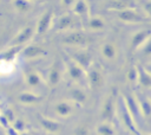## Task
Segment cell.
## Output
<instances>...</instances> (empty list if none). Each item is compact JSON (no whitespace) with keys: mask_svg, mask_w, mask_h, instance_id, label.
<instances>
[{"mask_svg":"<svg viewBox=\"0 0 151 135\" xmlns=\"http://www.w3.org/2000/svg\"><path fill=\"white\" fill-rule=\"evenodd\" d=\"M72 11H73V14L78 19L87 20L91 17L90 15V7H88L87 1H74L73 6H72Z\"/></svg>","mask_w":151,"mask_h":135,"instance_id":"cell-10","label":"cell"},{"mask_svg":"<svg viewBox=\"0 0 151 135\" xmlns=\"http://www.w3.org/2000/svg\"><path fill=\"white\" fill-rule=\"evenodd\" d=\"M122 117H123V122L125 124V127L127 129H130L131 131H133L136 135H139L137 127H136V120L133 118V116L127 111V109L125 108V105L123 107V112H122Z\"/></svg>","mask_w":151,"mask_h":135,"instance_id":"cell-17","label":"cell"},{"mask_svg":"<svg viewBox=\"0 0 151 135\" xmlns=\"http://www.w3.org/2000/svg\"><path fill=\"white\" fill-rule=\"evenodd\" d=\"M113 115H114V99L112 96H109L104 103H103V107H101V117H103V121H112L113 118Z\"/></svg>","mask_w":151,"mask_h":135,"instance_id":"cell-13","label":"cell"},{"mask_svg":"<svg viewBox=\"0 0 151 135\" xmlns=\"http://www.w3.org/2000/svg\"><path fill=\"white\" fill-rule=\"evenodd\" d=\"M21 101H24L25 103H37L40 101V97L39 96H35L33 94H29V92H26L21 97H20Z\"/></svg>","mask_w":151,"mask_h":135,"instance_id":"cell-24","label":"cell"},{"mask_svg":"<svg viewBox=\"0 0 151 135\" xmlns=\"http://www.w3.org/2000/svg\"><path fill=\"white\" fill-rule=\"evenodd\" d=\"M25 56L28 57V58H33V57H39L44 53V50L40 47V46H28L25 51H24Z\"/></svg>","mask_w":151,"mask_h":135,"instance_id":"cell-23","label":"cell"},{"mask_svg":"<svg viewBox=\"0 0 151 135\" xmlns=\"http://www.w3.org/2000/svg\"><path fill=\"white\" fill-rule=\"evenodd\" d=\"M151 37V31L147 28H143L139 30L137 32H134L131 36V40H130V47L132 50H140L142 46L147 41V39Z\"/></svg>","mask_w":151,"mask_h":135,"instance_id":"cell-7","label":"cell"},{"mask_svg":"<svg viewBox=\"0 0 151 135\" xmlns=\"http://www.w3.org/2000/svg\"><path fill=\"white\" fill-rule=\"evenodd\" d=\"M127 78L130 82H133V83H138V69L137 66H133L127 72Z\"/></svg>","mask_w":151,"mask_h":135,"instance_id":"cell-27","label":"cell"},{"mask_svg":"<svg viewBox=\"0 0 151 135\" xmlns=\"http://www.w3.org/2000/svg\"><path fill=\"white\" fill-rule=\"evenodd\" d=\"M144 69L146 70V72L151 76V63L150 64H146V65H144Z\"/></svg>","mask_w":151,"mask_h":135,"instance_id":"cell-32","label":"cell"},{"mask_svg":"<svg viewBox=\"0 0 151 135\" xmlns=\"http://www.w3.org/2000/svg\"><path fill=\"white\" fill-rule=\"evenodd\" d=\"M124 105L127 109V111L133 116V118L136 120L137 117L140 116V109H139V103H138V98H136L132 95H126L124 97Z\"/></svg>","mask_w":151,"mask_h":135,"instance_id":"cell-12","label":"cell"},{"mask_svg":"<svg viewBox=\"0 0 151 135\" xmlns=\"http://www.w3.org/2000/svg\"><path fill=\"white\" fill-rule=\"evenodd\" d=\"M63 43L74 49H85V46L90 43V37H87L81 31L74 30V31L67 32L63 37Z\"/></svg>","mask_w":151,"mask_h":135,"instance_id":"cell-1","label":"cell"},{"mask_svg":"<svg viewBox=\"0 0 151 135\" xmlns=\"http://www.w3.org/2000/svg\"><path fill=\"white\" fill-rule=\"evenodd\" d=\"M31 36H32V28H31V27H27V28H25V30L21 32V34L17 38V41H18V43H22V41L27 40Z\"/></svg>","mask_w":151,"mask_h":135,"instance_id":"cell-28","label":"cell"},{"mask_svg":"<svg viewBox=\"0 0 151 135\" xmlns=\"http://www.w3.org/2000/svg\"><path fill=\"white\" fill-rule=\"evenodd\" d=\"M97 135H116V128L110 121H101L96 127Z\"/></svg>","mask_w":151,"mask_h":135,"instance_id":"cell-16","label":"cell"},{"mask_svg":"<svg viewBox=\"0 0 151 135\" xmlns=\"http://www.w3.org/2000/svg\"><path fill=\"white\" fill-rule=\"evenodd\" d=\"M66 70H67L68 76L71 77V79H73L78 84L86 82V70H84L81 66H79L71 58H68L66 62Z\"/></svg>","mask_w":151,"mask_h":135,"instance_id":"cell-5","label":"cell"},{"mask_svg":"<svg viewBox=\"0 0 151 135\" xmlns=\"http://www.w3.org/2000/svg\"><path fill=\"white\" fill-rule=\"evenodd\" d=\"M79 19L74 15V14H64L63 17L59 18L58 22H57V27L60 31H74L77 28V26H79Z\"/></svg>","mask_w":151,"mask_h":135,"instance_id":"cell-8","label":"cell"},{"mask_svg":"<svg viewBox=\"0 0 151 135\" xmlns=\"http://www.w3.org/2000/svg\"><path fill=\"white\" fill-rule=\"evenodd\" d=\"M139 109H140V116L145 118L151 117V99L147 97H140L138 98Z\"/></svg>","mask_w":151,"mask_h":135,"instance_id":"cell-20","label":"cell"},{"mask_svg":"<svg viewBox=\"0 0 151 135\" xmlns=\"http://www.w3.org/2000/svg\"><path fill=\"white\" fill-rule=\"evenodd\" d=\"M64 64L60 62V60H57L54 62V64L52 65L51 70H50V73H48V81H50V84L51 85H57L61 77H63V71H64Z\"/></svg>","mask_w":151,"mask_h":135,"instance_id":"cell-11","label":"cell"},{"mask_svg":"<svg viewBox=\"0 0 151 135\" xmlns=\"http://www.w3.org/2000/svg\"><path fill=\"white\" fill-rule=\"evenodd\" d=\"M85 25L87 26L88 30L93 31V32H99V31H104L105 27H106V22L105 20L101 18V17H98V15H94V17H90Z\"/></svg>","mask_w":151,"mask_h":135,"instance_id":"cell-14","label":"cell"},{"mask_svg":"<svg viewBox=\"0 0 151 135\" xmlns=\"http://www.w3.org/2000/svg\"><path fill=\"white\" fill-rule=\"evenodd\" d=\"M137 69H138V84H140V86H143L145 89H150L151 88V76L146 72L144 66H137Z\"/></svg>","mask_w":151,"mask_h":135,"instance_id":"cell-19","label":"cell"},{"mask_svg":"<svg viewBox=\"0 0 151 135\" xmlns=\"http://www.w3.org/2000/svg\"><path fill=\"white\" fill-rule=\"evenodd\" d=\"M117 17L119 20H122L126 24H139V22L145 21V15H143L140 12H138L137 8H134V7L118 12Z\"/></svg>","mask_w":151,"mask_h":135,"instance_id":"cell-6","label":"cell"},{"mask_svg":"<svg viewBox=\"0 0 151 135\" xmlns=\"http://www.w3.org/2000/svg\"><path fill=\"white\" fill-rule=\"evenodd\" d=\"M146 135H150V134H146Z\"/></svg>","mask_w":151,"mask_h":135,"instance_id":"cell-33","label":"cell"},{"mask_svg":"<svg viewBox=\"0 0 151 135\" xmlns=\"http://www.w3.org/2000/svg\"><path fill=\"white\" fill-rule=\"evenodd\" d=\"M41 123L44 124V127L51 131H57L59 129V123L55 121H51V120H42Z\"/></svg>","mask_w":151,"mask_h":135,"instance_id":"cell-25","label":"cell"},{"mask_svg":"<svg viewBox=\"0 0 151 135\" xmlns=\"http://www.w3.org/2000/svg\"><path fill=\"white\" fill-rule=\"evenodd\" d=\"M105 76L101 68L97 64H92V66L86 71V83L93 90H98L104 85Z\"/></svg>","mask_w":151,"mask_h":135,"instance_id":"cell-2","label":"cell"},{"mask_svg":"<svg viewBox=\"0 0 151 135\" xmlns=\"http://www.w3.org/2000/svg\"><path fill=\"white\" fill-rule=\"evenodd\" d=\"M70 58L72 60H74L79 66H81L86 71L93 64V59H92L91 53L85 49H74L73 51H71Z\"/></svg>","mask_w":151,"mask_h":135,"instance_id":"cell-3","label":"cell"},{"mask_svg":"<svg viewBox=\"0 0 151 135\" xmlns=\"http://www.w3.org/2000/svg\"><path fill=\"white\" fill-rule=\"evenodd\" d=\"M100 54L107 62H114L118 58V46L113 41H105L100 46Z\"/></svg>","mask_w":151,"mask_h":135,"instance_id":"cell-9","label":"cell"},{"mask_svg":"<svg viewBox=\"0 0 151 135\" xmlns=\"http://www.w3.org/2000/svg\"><path fill=\"white\" fill-rule=\"evenodd\" d=\"M70 101L74 102L78 105H81L87 101V95L81 88L74 86L70 90Z\"/></svg>","mask_w":151,"mask_h":135,"instance_id":"cell-15","label":"cell"},{"mask_svg":"<svg viewBox=\"0 0 151 135\" xmlns=\"http://www.w3.org/2000/svg\"><path fill=\"white\" fill-rule=\"evenodd\" d=\"M27 82H28V84H31V85H39V84L41 83V79H40V77H39L38 73H35V72H29V73L27 75Z\"/></svg>","mask_w":151,"mask_h":135,"instance_id":"cell-26","label":"cell"},{"mask_svg":"<svg viewBox=\"0 0 151 135\" xmlns=\"http://www.w3.org/2000/svg\"><path fill=\"white\" fill-rule=\"evenodd\" d=\"M78 104L72 101H59L54 105V112L63 118H68L73 116L78 109Z\"/></svg>","mask_w":151,"mask_h":135,"instance_id":"cell-4","label":"cell"},{"mask_svg":"<svg viewBox=\"0 0 151 135\" xmlns=\"http://www.w3.org/2000/svg\"><path fill=\"white\" fill-rule=\"evenodd\" d=\"M140 52L145 56H151V37L147 39V41L142 46Z\"/></svg>","mask_w":151,"mask_h":135,"instance_id":"cell-29","label":"cell"},{"mask_svg":"<svg viewBox=\"0 0 151 135\" xmlns=\"http://www.w3.org/2000/svg\"><path fill=\"white\" fill-rule=\"evenodd\" d=\"M133 2L132 1H127V0H117V1H110L109 2V9H112V11H116L117 13L118 12H122L124 9H127V8H132L133 7Z\"/></svg>","mask_w":151,"mask_h":135,"instance_id":"cell-18","label":"cell"},{"mask_svg":"<svg viewBox=\"0 0 151 135\" xmlns=\"http://www.w3.org/2000/svg\"><path fill=\"white\" fill-rule=\"evenodd\" d=\"M51 21H52V13L51 12H46L41 17V19H40V21L38 24V32L42 33V32L47 31L48 27L51 26Z\"/></svg>","mask_w":151,"mask_h":135,"instance_id":"cell-21","label":"cell"},{"mask_svg":"<svg viewBox=\"0 0 151 135\" xmlns=\"http://www.w3.org/2000/svg\"><path fill=\"white\" fill-rule=\"evenodd\" d=\"M76 135H88V130H87L86 127L80 126L76 129Z\"/></svg>","mask_w":151,"mask_h":135,"instance_id":"cell-31","label":"cell"},{"mask_svg":"<svg viewBox=\"0 0 151 135\" xmlns=\"http://www.w3.org/2000/svg\"><path fill=\"white\" fill-rule=\"evenodd\" d=\"M142 9L145 13V15L151 18V1H143L142 2Z\"/></svg>","mask_w":151,"mask_h":135,"instance_id":"cell-30","label":"cell"},{"mask_svg":"<svg viewBox=\"0 0 151 135\" xmlns=\"http://www.w3.org/2000/svg\"><path fill=\"white\" fill-rule=\"evenodd\" d=\"M14 70V64L11 59H1L0 60V75L7 76L11 75Z\"/></svg>","mask_w":151,"mask_h":135,"instance_id":"cell-22","label":"cell"}]
</instances>
